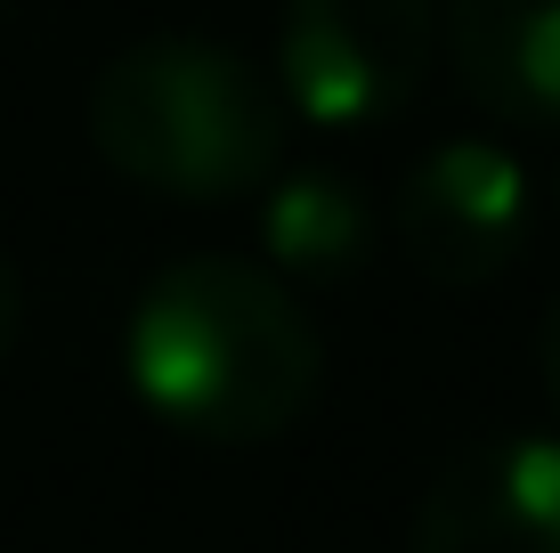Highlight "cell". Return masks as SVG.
<instances>
[{"label":"cell","instance_id":"cell-4","mask_svg":"<svg viewBox=\"0 0 560 553\" xmlns=\"http://www.w3.org/2000/svg\"><path fill=\"white\" fill-rule=\"evenodd\" d=\"M407 261L447 293H479L528 244V171L495 139H439L390 196Z\"/></svg>","mask_w":560,"mask_h":553},{"label":"cell","instance_id":"cell-6","mask_svg":"<svg viewBox=\"0 0 560 553\" xmlns=\"http://www.w3.org/2000/svg\"><path fill=\"white\" fill-rule=\"evenodd\" d=\"M439 42L479 114L560 130V0H447Z\"/></svg>","mask_w":560,"mask_h":553},{"label":"cell","instance_id":"cell-2","mask_svg":"<svg viewBox=\"0 0 560 553\" xmlns=\"http://www.w3.org/2000/svg\"><path fill=\"white\" fill-rule=\"evenodd\" d=\"M284 90L211 33H147L90 82V147L171 204H236L284 163Z\"/></svg>","mask_w":560,"mask_h":553},{"label":"cell","instance_id":"cell-9","mask_svg":"<svg viewBox=\"0 0 560 553\" xmlns=\"http://www.w3.org/2000/svg\"><path fill=\"white\" fill-rule=\"evenodd\" d=\"M536 367H545V391L560 407V293L545 301V326H536Z\"/></svg>","mask_w":560,"mask_h":553},{"label":"cell","instance_id":"cell-8","mask_svg":"<svg viewBox=\"0 0 560 553\" xmlns=\"http://www.w3.org/2000/svg\"><path fill=\"white\" fill-rule=\"evenodd\" d=\"M16 326H25V277H16V261L0 253V358H9Z\"/></svg>","mask_w":560,"mask_h":553},{"label":"cell","instance_id":"cell-5","mask_svg":"<svg viewBox=\"0 0 560 553\" xmlns=\"http://www.w3.org/2000/svg\"><path fill=\"white\" fill-rule=\"evenodd\" d=\"M415 553H560V440L495 431L455 448L415 505Z\"/></svg>","mask_w":560,"mask_h":553},{"label":"cell","instance_id":"cell-7","mask_svg":"<svg viewBox=\"0 0 560 553\" xmlns=\"http://www.w3.org/2000/svg\"><path fill=\"white\" fill-rule=\"evenodd\" d=\"M260 244L284 277L341 285L374 261V204L325 163H308V171L277 163L268 171V204H260Z\"/></svg>","mask_w":560,"mask_h":553},{"label":"cell","instance_id":"cell-1","mask_svg":"<svg viewBox=\"0 0 560 553\" xmlns=\"http://www.w3.org/2000/svg\"><path fill=\"white\" fill-rule=\"evenodd\" d=\"M122 367L147 415L187 440H277L325 383V342L301 293L244 253H187L139 293Z\"/></svg>","mask_w":560,"mask_h":553},{"label":"cell","instance_id":"cell-3","mask_svg":"<svg viewBox=\"0 0 560 553\" xmlns=\"http://www.w3.org/2000/svg\"><path fill=\"white\" fill-rule=\"evenodd\" d=\"M439 66V0H284L277 90L317 130H374Z\"/></svg>","mask_w":560,"mask_h":553}]
</instances>
